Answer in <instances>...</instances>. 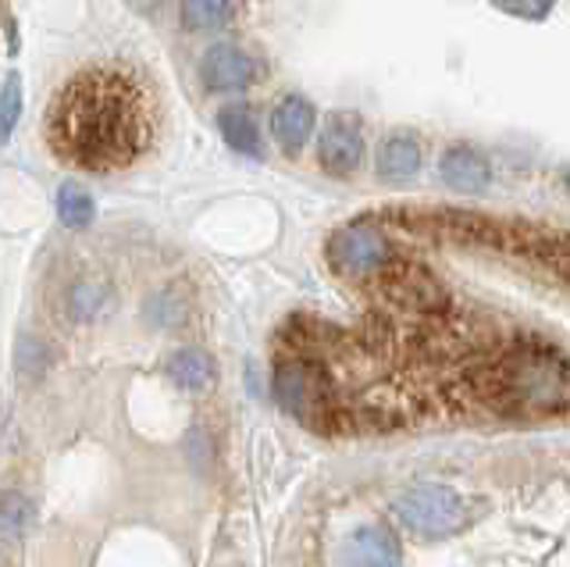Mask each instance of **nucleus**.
Instances as JSON below:
<instances>
[{
    "instance_id": "obj_19",
    "label": "nucleus",
    "mask_w": 570,
    "mask_h": 567,
    "mask_svg": "<svg viewBox=\"0 0 570 567\" xmlns=\"http://www.w3.org/2000/svg\"><path fill=\"white\" fill-rule=\"evenodd\" d=\"M104 304H107V290L100 282H76V286L68 290V314L76 317V322L94 317Z\"/></svg>"
},
{
    "instance_id": "obj_11",
    "label": "nucleus",
    "mask_w": 570,
    "mask_h": 567,
    "mask_svg": "<svg viewBox=\"0 0 570 567\" xmlns=\"http://www.w3.org/2000/svg\"><path fill=\"white\" fill-rule=\"evenodd\" d=\"M317 129V108L299 94H289L272 111V139L285 154H299Z\"/></svg>"
},
{
    "instance_id": "obj_12",
    "label": "nucleus",
    "mask_w": 570,
    "mask_h": 567,
    "mask_svg": "<svg viewBox=\"0 0 570 567\" xmlns=\"http://www.w3.org/2000/svg\"><path fill=\"white\" fill-rule=\"evenodd\" d=\"M165 371L178 389H186V393H196V397L210 393L214 382H218V364H214L207 350H196V346L175 350L165 361Z\"/></svg>"
},
{
    "instance_id": "obj_14",
    "label": "nucleus",
    "mask_w": 570,
    "mask_h": 567,
    "mask_svg": "<svg viewBox=\"0 0 570 567\" xmlns=\"http://www.w3.org/2000/svg\"><path fill=\"white\" fill-rule=\"evenodd\" d=\"M246 0H178V26L186 32H218L239 22Z\"/></svg>"
},
{
    "instance_id": "obj_9",
    "label": "nucleus",
    "mask_w": 570,
    "mask_h": 567,
    "mask_svg": "<svg viewBox=\"0 0 570 567\" xmlns=\"http://www.w3.org/2000/svg\"><path fill=\"white\" fill-rule=\"evenodd\" d=\"M343 564L346 567H400L403 546L392 528L361 525V528H353L343 542Z\"/></svg>"
},
{
    "instance_id": "obj_21",
    "label": "nucleus",
    "mask_w": 570,
    "mask_h": 567,
    "mask_svg": "<svg viewBox=\"0 0 570 567\" xmlns=\"http://www.w3.org/2000/svg\"><path fill=\"white\" fill-rule=\"evenodd\" d=\"M50 368V346L40 343V340H22L18 343V371H22L26 379H40L47 375Z\"/></svg>"
},
{
    "instance_id": "obj_18",
    "label": "nucleus",
    "mask_w": 570,
    "mask_h": 567,
    "mask_svg": "<svg viewBox=\"0 0 570 567\" xmlns=\"http://www.w3.org/2000/svg\"><path fill=\"white\" fill-rule=\"evenodd\" d=\"M22 108H26V97H22V79L18 72H11L0 86V144H8L14 136L18 121H22Z\"/></svg>"
},
{
    "instance_id": "obj_15",
    "label": "nucleus",
    "mask_w": 570,
    "mask_h": 567,
    "mask_svg": "<svg viewBox=\"0 0 570 567\" xmlns=\"http://www.w3.org/2000/svg\"><path fill=\"white\" fill-rule=\"evenodd\" d=\"M142 314H147V322L157 325V329H178V325H186V322H189V314H193V296H189L183 286H165V290H157V293L147 300V307H142Z\"/></svg>"
},
{
    "instance_id": "obj_20",
    "label": "nucleus",
    "mask_w": 570,
    "mask_h": 567,
    "mask_svg": "<svg viewBox=\"0 0 570 567\" xmlns=\"http://www.w3.org/2000/svg\"><path fill=\"white\" fill-rule=\"evenodd\" d=\"M492 8L521 22H546L552 8H557V0H492Z\"/></svg>"
},
{
    "instance_id": "obj_2",
    "label": "nucleus",
    "mask_w": 570,
    "mask_h": 567,
    "mask_svg": "<svg viewBox=\"0 0 570 567\" xmlns=\"http://www.w3.org/2000/svg\"><path fill=\"white\" fill-rule=\"evenodd\" d=\"M272 389L282 411L293 414L299 424H307L311 432H346L343 382L335 379L325 358H314V353H278Z\"/></svg>"
},
{
    "instance_id": "obj_13",
    "label": "nucleus",
    "mask_w": 570,
    "mask_h": 567,
    "mask_svg": "<svg viewBox=\"0 0 570 567\" xmlns=\"http://www.w3.org/2000/svg\"><path fill=\"white\" fill-rule=\"evenodd\" d=\"M218 133L225 139V147L232 154L243 157H264V139H261V126L257 115L249 104H228V108L218 111Z\"/></svg>"
},
{
    "instance_id": "obj_1",
    "label": "nucleus",
    "mask_w": 570,
    "mask_h": 567,
    "mask_svg": "<svg viewBox=\"0 0 570 567\" xmlns=\"http://www.w3.org/2000/svg\"><path fill=\"white\" fill-rule=\"evenodd\" d=\"M154 97L129 65L100 61L71 76L47 108V144L82 172L132 168L154 144Z\"/></svg>"
},
{
    "instance_id": "obj_17",
    "label": "nucleus",
    "mask_w": 570,
    "mask_h": 567,
    "mask_svg": "<svg viewBox=\"0 0 570 567\" xmlns=\"http://www.w3.org/2000/svg\"><path fill=\"white\" fill-rule=\"evenodd\" d=\"M53 207H58V222L65 228H89V222L97 218V204L89 197V189L79 183H61Z\"/></svg>"
},
{
    "instance_id": "obj_4",
    "label": "nucleus",
    "mask_w": 570,
    "mask_h": 567,
    "mask_svg": "<svg viewBox=\"0 0 570 567\" xmlns=\"http://www.w3.org/2000/svg\"><path fill=\"white\" fill-rule=\"evenodd\" d=\"M374 290L385 300L392 311L400 314H414L432 322V317H445L453 314V296L442 282L424 268L417 261L400 257L385 275L374 278Z\"/></svg>"
},
{
    "instance_id": "obj_10",
    "label": "nucleus",
    "mask_w": 570,
    "mask_h": 567,
    "mask_svg": "<svg viewBox=\"0 0 570 567\" xmlns=\"http://www.w3.org/2000/svg\"><path fill=\"white\" fill-rule=\"evenodd\" d=\"M421 165H424V150L414 133H389L379 144V154H374V172L389 186L414 183L421 175Z\"/></svg>"
},
{
    "instance_id": "obj_8",
    "label": "nucleus",
    "mask_w": 570,
    "mask_h": 567,
    "mask_svg": "<svg viewBox=\"0 0 570 567\" xmlns=\"http://www.w3.org/2000/svg\"><path fill=\"white\" fill-rule=\"evenodd\" d=\"M439 175L453 193L478 197V193H485L492 186V162L485 150H478L471 144H453L439 157Z\"/></svg>"
},
{
    "instance_id": "obj_7",
    "label": "nucleus",
    "mask_w": 570,
    "mask_h": 567,
    "mask_svg": "<svg viewBox=\"0 0 570 567\" xmlns=\"http://www.w3.org/2000/svg\"><path fill=\"white\" fill-rule=\"evenodd\" d=\"M364 126L353 111H332L317 133V168L332 179H346L364 165Z\"/></svg>"
},
{
    "instance_id": "obj_6",
    "label": "nucleus",
    "mask_w": 570,
    "mask_h": 567,
    "mask_svg": "<svg viewBox=\"0 0 570 567\" xmlns=\"http://www.w3.org/2000/svg\"><path fill=\"white\" fill-rule=\"evenodd\" d=\"M196 76H200V86L207 94H243L264 79V61L249 55L246 47L225 40L204 50Z\"/></svg>"
},
{
    "instance_id": "obj_5",
    "label": "nucleus",
    "mask_w": 570,
    "mask_h": 567,
    "mask_svg": "<svg viewBox=\"0 0 570 567\" xmlns=\"http://www.w3.org/2000/svg\"><path fill=\"white\" fill-rule=\"evenodd\" d=\"M400 521L421 539H450L468 528L471 504L445 486H417L396 500Z\"/></svg>"
},
{
    "instance_id": "obj_22",
    "label": "nucleus",
    "mask_w": 570,
    "mask_h": 567,
    "mask_svg": "<svg viewBox=\"0 0 570 567\" xmlns=\"http://www.w3.org/2000/svg\"><path fill=\"white\" fill-rule=\"evenodd\" d=\"M129 4H132L136 11H154V8L160 4V0H129Z\"/></svg>"
},
{
    "instance_id": "obj_3",
    "label": "nucleus",
    "mask_w": 570,
    "mask_h": 567,
    "mask_svg": "<svg viewBox=\"0 0 570 567\" xmlns=\"http://www.w3.org/2000/svg\"><path fill=\"white\" fill-rule=\"evenodd\" d=\"M328 268L350 282H374L385 275L403 254L379 222H350L335 228L325 243Z\"/></svg>"
},
{
    "instance_id": "obj_16",
    "label": "nucleus",
    "mask_w": 570,
    "mask_h": 567,
    "mask_svg": "<svg viewBox=\"0 0 570 567\" xmlns=\"http://www.w3.org/2000/svg\"><path fill=\"white\" fill-rule=\"evenodd\" d=\"M32 514H36V507L26 492H18V489L0 492V542L22 546L32 528Z\"/></svg>"
}]
</instances>
